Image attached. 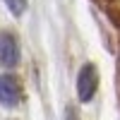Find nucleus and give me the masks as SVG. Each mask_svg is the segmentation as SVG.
Listing matches in <instances>:
<instances>
[{
    "label": "nucleus",
    "instance_id": "1",
    "mask_svg": "<svg viewBox=\"0 0 120 120\" xmlns=\"http://www.w3.org/2000/svg\"><path fill=\"white\" fill-rule=\"evenodd\" d=\"M96 89H98V70H96V65L86 63V65L79 67V75H77V96H79V101L89 103L94 98Z\"/></svg>",
    "mask_w": 120,
    "mask_h": 120
},
{
    "label": "nucleus",
    "instance_id": "2",
    "mask_svg": "<svg viewBox=\"0 0 120 120\" xmlns=\"http://www.w3.org/2000/svg\"><path fill=\"white\" fill-rule=\"evenodd\" d=\"M24 98L22 84L15 75H0V106L3 108H17Z\"/></svg>",
    "mask_w": 120,
    "mask_h": 120
},
{
    "label": "nucleus",
    "instance_id": "3",
    "mask_svg": "<svg viewBox=\"0 0 120 120\" xmlns=\"http://www.w3.org/2000/svg\"><path fill=\"white\" fill-rule=\"evenodd\" d=\"M19 63V41L15 34L0 31V65L3 67H17Z\"/></svg>",
    "mask_w": 120,
    "mask_h": 120
},
{
    "label": "nucleus",
    "instance_id": "4",
    "mask_svg": "<svg viewBox=\"0 0 120 120\" xmlns=\"http://www.w3.org/2000/svg\"><path fill=\"white\" fill-rule=\"evenodd\" d=\"M3 5L7 7V12L15 15V17H22V15L26 12V7H29L26 0H3Z\"/></svg>",
    "mask_w": 120,
    "mask_h": 120
}]
</instances>
